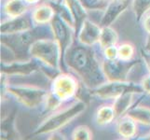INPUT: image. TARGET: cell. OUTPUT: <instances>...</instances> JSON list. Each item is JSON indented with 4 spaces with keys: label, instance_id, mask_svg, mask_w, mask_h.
Instances as JSON below:
<instances>
[{
    "label": "cell",
    "instance_id": "cell-1",
    "mask_svg": "<svg viewBox=\"0 0 150 140\" xmlns=\"http://www.w3.org/2000/svg\"><path fill=\"white\" fill-rule=\"evenodd\" d=\"M68 65L90 87L102 85L103 77L91 51L84 47H76L68 54Z\"/></svg>",
    "mask_w": 150,
    "mask_h": 140
},
{
    "label": "cell",
    "instance_id": "cell-2",
    "mask_svg": "<svg viewBox=\"0 0 150 140\" xmlns=\"http://www.w3.org/2000/svg\"><path fill=\"white\" fill-rule=\"evenodd\" d=\"M30 53L40 61L51 67H56L61 53L60 46L57 41L48 39H38L30 46Z\"/></svg>",
    "mask_w": 150,
    "mask_h": 140
},
{
    "label": "cell",
    "instance_id": "cell-3",
    "mask_svg": "<svg viewBox=\"0 0 150 140\" xmlns=\"http://www.w3.org/2000/svg\"><path fill=\"white\" fill-rule=\"evenodd\" d=\"M85 108L84 103H77L74 105L71 108L62 111L56 115L50 118L49 120L46 122L42 126H41L37 134H46L50 133L58 130L61 127L65 125L66 123H68L70 121H72L75 117H76L79 113L83 111Z\"/></svg>",
    "mask_w": 150,
    "mask_h": 140
},
{
    "label": "cell",
    "instance_id": "cell-4",
    "mask_svg": "<svg viewBox=\"0 0 150 140\" xmlns=\"http://www.w3.org/2000/svg\"><path fill=\"white\" fill-rule=\"evenodd\" d=\"M128 92H142V88L133 83H128L124 81H111L108 84L101 85L95 91V95L105 99H109L117 98Z\"/></svg>",
    "mask_w": 150,
    "mask_h": 140
},
{
    "label": "cell",
    "instance_id": "cell-5",
    "mask_svg": "<svg viewBox=\"0 0 150 140\" xmlns=\"http://www.w3.org/2000/svg\"><path fill=\"white\" fill-rule=\"evenodd\" d=\"M8 92L12 93L21 103L29 107L38 105L46 95V92L43 90L28 87H10L8 88Z\"/></svg>",
    "mask_w": 150,
    "mask_h": 140
},
{
    "label": "cell",
    "instance_id": "cell-6",
    "mask_svg": "<svg viewBox=\"0 0 150 140\" xmlns=\"http://www.w3.org/2000/svg\"><path fill=\"white\" fill-rule=\"evenodd\" d=\"M128 61H116L108 60L103 64V71L107 77V79L111 81H124L126 76L132 67L137 64V62L133 63H126Z\"/></svg>",
    "mask_w": 150,
    "mask_h": 140
},
{
    "label": "cell",
    "instance_id": "cell-7",
    "mask_svg": "<svg viewBox=\"0 0 150 140\" xmlns=\"http://www.w3.org/2000/svg\"><path fill=\"white\" fill-rule=\"evenodd\" d=\"M39 30H34V31H24L22 34L18 35H11L8 37H4L2 38V42L6 43L9 46L15 53H23L24 48H27L30 45H32L35 41H37L38 38V32Z\"/></svg>",
    "mask_w": 150,
    "mask_h": 140
},
{
    "label": "cell",
    "instance_id": "cell-8",
    "mask_svg": "<svg viewBox=\"0 0 150 140\" xmlns=\"http://www.w3.org/2000/svg\"><path fill=\"white\" fill-rule=\"evenodd\" d=\"M52 90L54 95L60 100L72 97L76 91V81L69 75H60L53 81Z\"/></svg>",
    "mask_w": 150,
    "mask_h": 140
},
{
    "label": "cell",
    "instance_id": "cell-9",
    "mask_svg": "<svg viewBox=\"0 0 150 140\" xmlns=\"http://www.w3.org/2000/svg\"><path fill=\"white\" fill-rule=\"evenodd\" d=\"M52 29L55 39L60 46L61 54H64L70 40L69 29L64 21L58 16H55L52 19Z\"/></svg>",
    "mask_w": 150,
    "mask_h": 140
},
{
    "label": "cell",
    "instance_id": "cell-10",
    "mask_svg": "<svg viewBox=\"0 0 150 140\" xmlns=\"http://www.w3.org/2000/svg\"><path fill=\"white\" fill-rule=\"evenodd\" d=\"M101 29L89 20L83 21L82 28L79 33V40L85 45H92L99 41Z\"/></svg>",
    "mask_w": 150,
    "mask_h": 140
},
{
    "label": "cell",
    "instance_id": "cell-11",
    "mask_svg": "<svg viewBox=\"0 0 150 140\" xmlns=\"http://www.w3.org/2000/svg\"><path fill=\"white\" fill-rule=\"evenodd\" d=\"M129 4V0H111V3L107 7L105 16L102 20L103 26H108L124 9Z\"/></svg>",
    "mask_w": 150,
    "mask_h": 140
},
{
    "label": "cell",
    "instance_id": "cell-12",
    "mask_svg": "<svg viewBox=\"0 0 150 140\" xmlns=\"http://www.w3.org/2000/svg\"><path fill=\"white\" fill-rule=\"evenodd\" d=\"M31 23L27 18H16L1 25V32L3 34H16L29 30Z\"/></svg>",
    "mask_w": 150,
    "mask_h": 140
},
{
    "label": "cell",
    "instance_id": "cell-13",
    "mask_svg": "<svg viewBox=\"0 0 150 140\" xmlns=\"http://www.w3.org/2000/svg\"><path fill=\"white\" fill-rule=\"evenodd\" d=\"M53 9L47 5H42L38 7L33 13V18L35 23H46L53 19Z\"/></svg>",
    "mask_w": 150,
    "mask_h": 140
},
{
    "label": "cell",
    "instance_id": "cell-14",
    "mask_svg": "<svg viewBox=\"0 0 150 140\" xmlns=\"http://www.w3.org/2000/svg\"><path fill=\"white\" fill-rule=\"evenodd\" d=\"M132 99V92H128L121 95L117 98V101L114 105V110H115L116 116H120L121 114L125 112L131 106Z\"/></svg>",
    "mask_w": 150,
    "mask_h": 140
},
{
    "label": "cell",
    "instance_id": "cell-15",
    "mask_svg": "<svg viewBox=\"0 0 150 140\" xmlns=\"http://www.w3.org/2000/svg\"><path fill=\"white\" fill-rule=\"evenodd\" d=\"M117 35L116 33L115 30H113L112 28L105 26L102 31L99 38V42L103 48H107V47L113 46L117 43Z\"/></svg>",
    "mask_w": 150,
    "mask_h": 140
},
{
    "label": "cell",
    "instance_id": "cell-16",
    "mask_svg": "<svg viewBox=\"0 0 150 140\" xmlns=\"http://www.w3.org/2000/svg\"><path fill=\"white\" fill-rule=\"evenodd\" d=\"M7 14L10 17L17 18L26 10V6L23 0H9L5 7Z\"/></svg>",
    "mask_w": 150,
    "mask_h": 140
},
{
    "label": "cell",
    "instance_id": "cell-17",
    "mask_svg": "<svg viewBox=\"0 0 150 140\" xmlns=\"http://www.w3.org/2000/svg\"><path fill=\"white\" fill-rule=\"evenodd\" d=\"M117 131L121 136L125 138H131L134 136L136 133V125L132 119H124L118 123Z\"/></svg>",
    "mask_w": 150,
    "mask_h": 140
},
{
    "label": "cell",
    "instance_id": "cell-18",
    "mask_svg": "<svg viewBox=\"0 0 150 140\" xmlns=\"http://www.w3.org/2000/svg\"><path fill=\"white\" fill-rule=\"evenodd\" d=\"M129 117L144 124H150V109L146 107H135L129 112Z\"/></svg>",
    "mask_w": 150,
    "mask_h": 140
},
{
    "label": "cell",
    "instance_id": "cell-19",
    "mask_svg": "<svg viewBox=\"0 0 150 140\" xmlns=\"http://www.w3.org/2000/svg\"><path fill=\"white\" fill-rule=\"evenodd\" d=\"M116 114L115 110H114V107H101L97 112V117H96V121L98 124L100 125H103V124H107L110 123L113 119L115 118Z\"/></svg>",
    "mask_w": 150,
    "mask_h": 140
},
{
    "label": "cell",
    "instance_id": "cell-20",
    "mask_svg": "<svg viewBox=\"0 0 150 140\" xmlns=\"http://www.w3.org/2000/svg\"><path fill=\"white\" fill-rule=\"evenodd\" d=\"M67 6L70 9V11L73 14V16L76 20V24L79 25L82 21L85 18V10L83 7L81 6L79 2H77L76 0H66Z\"/></svg>",
    "mask_w": 150,
    "mask_h": 140
},
{
    "label": "cell",
    "instance_id": "cell-21",
    "mask_svg": "<svg viewBox=\"0 0 150 140\" xmlns=\"http://www.w3.org/2000/svg\"><path fill=\"white\" fill-rule=\"evenodd\" d=\"M35 68H37V65L35 64H17V65H13L12 66L8 67L7 69H4V71L8 74H13V73L28 74L30 72H33Z\"/></svg>",
    "mask_w": 150,
    "mask_h": 140
},
{
    "label": "cell",
    "instance_id": "cell-22",
    "mask_svg": "<svg viewBox=\"0 0 150 140\" xmlns=\"http://www.w3.org/2000/svg\"><path fill=\"white\" fill-rule=\"evenodd\" d=\"M150 9V0H134L133 9L138 19L142 17V15Z\"/></svg>",
    "mask_w": 150,
    "mask_h": 140
},
{
    "label": "cell",
    "instance_id": "cell-23",
    "mask_svg": "<svg viewBox=\"0 0 150 140\" xmlns=\"http://www.w3.org/2000/svg\"><path fill=\"white\" fill-rule=\"evenodd\" d=\"M134 49L131 44H123L118 48V58L122 61H129L133 56Z\"/></svg>",
    "mask_w": 150,
    "mask_h": 140
},
{
    "label": "cell",
    "instance_id": "cell-24",
    "mask_svg": "<svg viewBox=\"0 0 150 140\" xmlns=\"http://www.w3.org/2000/svg\"><path fill=\"white\" fill-rule=\"evenodd\" d=\"M73 138L77 140H89L92 138V134L88 127L79 126L75 129L73 133Z\"/></svg>",
    "mask_w": 150,
    "mask_h": 140
},
{
    "label": "cell",
    "instance_id": "cell-25",
    "mask_svg": "<svg viewBox=\"0 0 150 140\" xmlns=\"http://www.w3.org/2000/svg\"><path fill=\"white\" fill-rule=\"evenodd\" d=\"M83 6L90 9H99L105 6L103 0H81Z\"/></svg>",
    "mask_w": 150,
    "mask_h": 140
},
{
    "label": "cell",
    "instance_id": "cell-26",
    "mask_svg": "<svg viewBox=\"0 0 150 140\" xmlns=\"http://www.w3.org/2000/svg\"><path fill=\"white\" fill-rule=\"evenodd\" d=\"M105 54L108 60H116V58L118 56V49H117L114 45L107 47L105 48Z\"/></svg>",
    "mask_w": 150,
    "mask_h": 140
},
{
    "label": "cell",
    "instance_id": "cell-27",
    "mask_svg": "<svg viewBox=\"0 0 150 140\" xmlns=\"http://www.w3.org/2000/svg\"><path fill=\"white\" fill-rule=\"evenodd\" d=\"M143 89L144 91L150 92V77H146V79L143 80Z\"/></svg>",
    "mask_w": 150,
    "mask_h": 140
},
{
    "label": "cell",
    "instance_id": "cell-28",
    "mask_svg": "<svg viewBox=\"0 0 150 140\" xmlns=\"http://www.w3.org/2000/svg\"><path fill=\"white\" fill-rule=\"evenodd\" d=\"M144 29H146L148 33H150V16L146 18V20H144Z\"/></svg>",
    "mask_w": 150,
    "mask_h": 140
},
{
    "label": "cell",
    "instance_id": "cell-29",
    "mask_svg": "<svg viewBox=\"0 0 150 140\" xmlns=\"http://www.w3.org/2000/svg\"><path fill=\"white\" fill-rule=\"evenodd\" d=\"M144 58H146V61L147 65H148L149 70H150V55H146V56H144Z\"/></svg>",
    "mask_w": 150,
    "mask_h": 140
},
{
    "label": "cell",
    "instance_id": "cell-30",
    "mask_svg": "<svg viewBox=\"0 0 150 140\" xmlns=\"http://www.w3.org/2000/svg\"><path fill=\"white\" fill-rule=\"evenodd\" d=\"M146 49L148 51H150V37L148 38V39H147V41H146Z\"/></svg>",
    "mask_w": 150,
    "mask_h": 140
},
{
    "label": "cell",
    "instance_id": "cell-31",
    "mask_svg": "<svg viewBox=\"0 0 150 140\" xmlns=\"http://www.w3.org/2000/svg\"><path fill=\"white\" fill-rule=\"evenodd\" d=\"M24 1L27 3H30V4H35V3H38L39 0H24Z\"/></svg>",
    "mask_w": 150,
    "mask_h": 140
},
{
    "label": "cell",
    "instance_id": "cell-32",
    "mask_svg": "<svg viewBox=\"0 0 150 140\" xmlns=\"http://www.w3.org/2000/svg\"><path fill=\"white\" fill-rule=\"evenodd\" d=\"M146 138H147V139H150V134H149V136H147Z\"/></svg>",
    "mask_w": 150,
    "mask_h": 140
}]
</instances>
